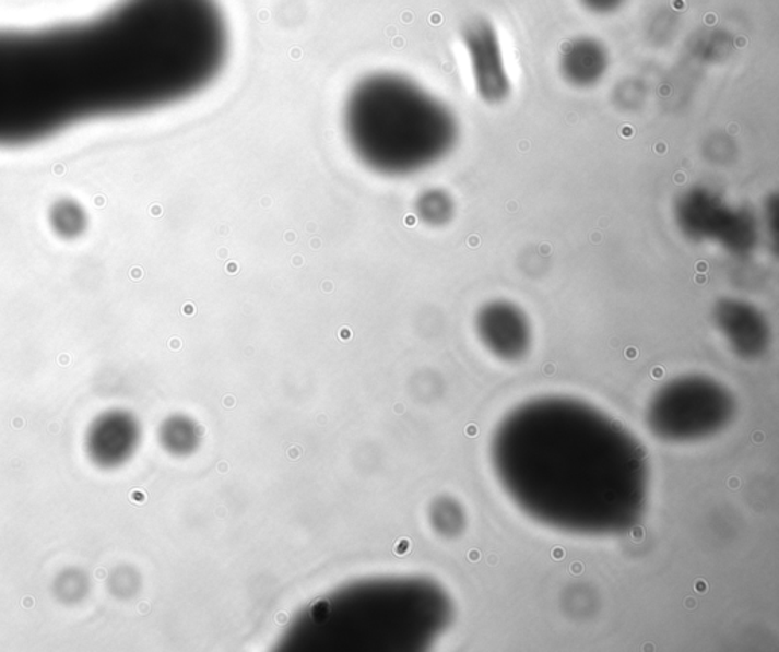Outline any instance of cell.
I'll use <instances>...</instances> for the list:
<instances>
[{"mask_svg": "<svg viewBox=\"0 0 779 652\" xmlns=\"http://www.w3.org/2000/svg\"><path fill=\"white\" fill-rule=\"evenodd\" d=\"M216 0H121L87 22L0 31V146L199 95L228 56Z\"/></svg>", "mask_w": 779, "mask_h": 652, "instance_id": "1", "label": "cell"}, {"mask_svg": "<svg viewBox=\"0 0 779 652\" xmlns=\"http://www.w3.org/2000/svg\"><path fill=\"white\" fill-rule=\"evenodd\" d=\"M343 131L355 157L386 177L432 168L452 153L460 138L451 108L397 72L370 73L349 91Z\"/></svg>", "mask_w": 779, "mask_h": 652, "instance_id": "2", "label": "cell"}, {"mask_svg": "<svg viewBox=\"0 0 779 652\" xmlns=\"http://www.w3.org/2000/svg\"><path fill=\"white\" fill-rule=\"evenodd\" d=\"M673 213L682 235L695 242L711 244L737 258L754 253L758 246L759 224L754 212L705 186L682 192Z\"/></svg>", "mask_w": 779, "mask_h": 652, "instance_id": "3", "label": "cell"}, {"mask_svg": "<svg viewBox=\"0 0 779 652\" xmlns=\"http://www.w3.org/2000/svg\"><path fill=\"white\" fill-rule=\"evenodd\" d=\"M460 40L476 95L486 106H503L511 95V78L495 23L483 15L471 17L461 26Z\"/></svg>", "mask_w": 779, "mask_h": 652, "instance_id": "4", "label": "cell"}, {"mask_svg": "<svg viewBox=\"0 0 779 652\" xmlns=\"http://www.w3.org/2000/svg\"><path fill=\"white\" fill-rule=\"evenodd\" d=\"M611 68V54L600 38L579 36L562 46L559 72L565 83L579 91L594 88Z\"/></svg>", "mask_w": 779, "mask_h": 652, "instance_id": "5", "label": "cell"}, {"mask_svg": "<svg viewBox=\"0 0 779 652\" xmlns=\"http://www.w3.org/2000/svg\"><path fill=\"white\" fill-rule=\"evenodd\" d=\"M479 330L484 343L504 358L522 355L529 343L524 313L509 301H492L484 306L479 313Z\"/></svg>", "mask_w": 779, "mask_h": 652, "instance_id": "6", "label": "cell"}, {"mask_svg": "<svg viewBox=\"0 0 779 652\" xmlns=\"http://www.w3.org/2000/svg\"><path fill=\"white\" fill-rule=\"evenodd\" d=\"M717 317L722 321L724 328L739 343H743V351L746 352V344L757 347L763 335H765V323L757 310L746 303L739 300H724L717 306Z\"/></svg>", "mask_w": 779, "mask_h": 652, "instance_id": "7", "label": "cell"}, {"mask_svg": "<svg viewBox=\"0 0 779 652\" xmlns=\"http://www.w3.org/2000/svg\"><path fill=\"white\" fill-rule=\"evenodd\" d=\"M48 221L50 228L61 239H76L87 230V211L72 198H63L50 205Z\"/></svg>", "mask_w": 779, "mask_h": 652, "instance_id": "8", "label": "cell"}, {"mask_svg": "<svg viewBox=\"0 0 779 652\" xmlns=\"http://www.w3.org/2000/svg\"><path fill=\"white\" fill-rule=\"evenodd\" d=\"M416 215L428 227H445L456 216V201L445 189H426L417 197Z\"/></svg>", "mask_w": 779, "mask_h": 652, "instance_id": "9", "label": "cell"}, {"mask_svg": "<svg viewBox=\"0 0 779 652\" xmlns=\"http://www.w3.org/2000/svg\"><path fill=\"white\" fill-rule=\"evenodd\" d=\"M580 5L594 15H612L618 13L627 0H579Z\"/></svg>", "mask_w": 779, "mask_h": 652, "instance_id": "10", "label": "cell"}, {"mask_svg": "<svg viewBox=\"0 0 779 652\" xmlns=\"http://www.w3.org/2000/svg\"><path fill=\"white\" fill-rule=\"evenodd\" d=\"M565 557V550L562 549V547H556V549L553 550V558H556V560H559V558Z\"/></svg>", "mask_w": 779, "mask_h": 652, "instance_id": "11", "label": "cell"}, {"mask_svg": "<svg viewBox=\"0 0 779 652\" xmlns=\"http://www.w3.org/2000/svg\"><path fill=\"white\" fill-rule=\"evenodd\" d=\"M581 569L583 568H581L580 562H576V565L571 566V572L575 573V576H579V573H581Z\"/></svg>", "mask_w": 779, "mask_h": 652, "instance_id": "12", "label": "cell"}, {"mask_svg": "<svg viewBox=\"0 0 779 652\" xmlns=\"http://www.w3.org/2000/svg\"><path fill=\"white\" fill-rule=\"evenodd\" d=\"M696 589L699 590V592H705V590H707L708 588H707V584H705L704 581H700V580H699V581L696 582Z\"/></svg>", "mask_w": 779, "mask_h": 652, "instance_id": "13", "label": "cell"}, {"mask_svg": "<svg viewBox=\"0 0 779 652\" xmlns=\"http://www.w3.org/2000/svg\"><path fill=\"white\" fill-rule=\"evenodd\" d=\"M469 558H471V561H479V558H480L479 550H472V553L469 554Z\"/></svg>", "mask_w": 779, "mask_h": 652, "instance_id": "14", "label": "cell"}]
</instances>
